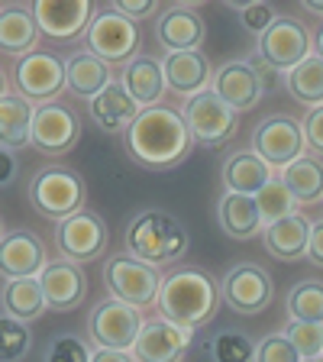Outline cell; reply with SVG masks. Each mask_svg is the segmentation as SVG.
I'll list each match as a JSON object with an SVG mask.
<instances>
[{"label": "cell", "instance_id": "cell-46", "mask_svg": "<svg viewBox=\"0 0 323 362\" xmlns=\"http://www.w3.org/2000/svg\"><path fill=\"white\" fill-rule=\"evenodd\" d=\"M90 362H136L133 353H120V349H94Z\"/></svg>", "mask_w": 323, "mask_h": 362}, {"label": "cell", "instance_id": "cell-35", "mask_svg": "<svg viewBox=\"0 0 323 362\" xmlns=\"http://www.w3.org/2000/svg\"><path fill=\"white\" fill-rule=\"evenodd\" d=\"M256 201H259V211H262V220L265 223H275V220H281V217H288V214H294V197H291V191L285 188V181L275 175V178L265 185L262 191L256 194Z\"/></svg>", "mask_w": 323, "mask_h": 362}, {"label": "cell", "instance_id": "cell-8", "mask_svg": "<svg viewBox=\"0 0 323 362\" xmlns=\"http://www.w3.org/2000/svg\"><path fill=\"white\" fill-rule=\"evenodd\" d=\"M162 272L152 265L139 262L133 256H110L104 262V285L110 298L127 301L133 308H152L158 304V291H162Z\"/></svg>", "mask_w": 323, "mask_h": 362}, {"label": "cell", "instance_id": "cell-30", "mask_svg": "<svg viewBox=\"0 0 323 362\" xmlns=\"http://www.w3.org/2000/svg\"><path fill=\"white\" fill-rule=\"evenodd\" d=\"M278 178L285 181V188L298 204H317L323 201V158L307 152L288 168H281Z\"/></svg>", "mask_w": 323, "mask_h": 362}, {"label": "cell", "instance_id": "cell-44", "mask_svg": "<svg viewBox=\"0 0 323 362\" xmlns=\"http://www.w3.org/2000/svg\"><path fill=\"white\" fill-rule=\"evenodd\" d=\"M0 165H4V172H0V185H4V188H10V185H13V178H16V172H20L16 152L0 149Z\"/></svg>", "mask_w": 323, "mask_h": 362}, {"label": "cell", "instance_id": "cell-14", "mask_svg": "<svg viewBox=\"0 0 323 362\" xmlns=\"http://www.w3.org/2000/svg\"><path fill=\"white\" fill-rule=\"evenodd\" d=\"M259 55L278 71H294L298 65L314 55V39H310L307 26L294 16H278L269 30L259 36Z\"/></svg>", "mask_w": 323, "mask_h": 362}, {"label": "cell", "instance_id": "cell-4", "mask_svg": "<svg viewBox=\"0 0 323 362\" xmlns=\"http://www.w3.org/2000/svg\"><path fill=\"white\" fill-rule=\"evenodd\" d=\"M26 197H30L33 211H36L39 217L61 223V220L84 211V204H88V185H84V178L75 168L61 165V162H49V165H42L30 178Z\"/></svg>", "mask_w": 323, "mask_h": 362}, {"label": "cell", "instance_id": "cell-9", "mask_svg": "<svg viewBox=\"0 0 323 362\" xmlns=\"http://www.w3.org/2000/svg\"><path fill=\"white\" fill-rule=\"evenodd\" d=\"M13 88L36 107L59 100L61 90H68V68L65 59L55 52L36 49L33 55H23L13 65Z\"/></svg>", "mask_w": 323, "mask_h": 362}, {"label": "cell", "instance_id": "cell-49", "mask_svg": "<svg viewBox=\"0 0 323 362\" xmlns=\"http://www.w3.org/2000/svg\"><path fill=\"white\" fill-rule=\"evenodd\" d=\"M304 362H323V356H314V359H304Z\"/></svg>", "mask_w": 323, "mask_h": 362}, {"label": "cell", "instance_id": "cell-3", "mask_svg": "<svg viewBox=\"0 0 323 362\" xmlns=\"http://www.w3.org/2000/svg\"><path fill=\"white\" fill-rule=\"evenodd\" d=\"M123 243H127V256L162 272L168 265H178L181 259L188 256L191 236L175 214L149 207V211H139L127 223Z\"/></svg>", "mask_w": 323, "mask_h": 362}, {"label": "cell", "instance_id": "cell-24", "mask_svg": "<svg viewBox=\"0 0 323 362\" xmlns=\"http://www.w3.org/2000/svg\"><path fill=\"white\" fill-rule=\"evenodd\" d=\"M165 81L168 90L181 94L188 100L201 90H207L213 84V68L211 59L194 49V52H165Z\"/></svg>", "mask_w": 323, "mask_h": 362}, {"label": "cell", "instance_id": "cell-32", "mask_svg": "<svg viewBox=\"0 0 323 362\" xmlns=\"http://www.w3.org/2000/svg\"><path fill=\"white\" fill-rule=\"evenodd\" d=\"M285 88L298 104L310 107V110H314V107H323V59L320 55H310L304 65L288 71Z\"/></svg>", "mask_w": 323, "mask_h": 362}, {"label": "cell", "instance_id": "cell-22", "mask_svg": "<svg viewBox=\"0 0 323 362\" xmlns=\"http://www.w3.org/2000/svg\"><path fill=\"white\" fill-rule=\"evenodd\" d=\"M33 120H36V104L23 98L16 88H4L0 94V146L7 152L33 146Z\"/></svg>", "mask_w": 323, "mask_h": 362}, {"label": "cell", "instance_id": "cell-20", "mask_svg": "<svg viewBox=\"0 0 323 362\" xmlns=\"http://www.w3.org/2000/svg\"><path fill=\"white\" fill-rule=\"evenodd\" d=\"M211 88L217 90L236 113H246V110H252V107H259V100H262V94H265L262 78L256 75V68L249 65L246 59H233V62H226V65H220Z\"/></svg>", "mask_w": 323, "mask_h": 362}, {"label": "cell", "instance_id": "cell-43", "mask_svg": "<svg viewBox=\"0 0 323 362\" xmlns=\"http://www.w3.org/2000/svg\"><path fill=\"white\" fill-rule=\"evenodd\" d=\"M307 262L323 269V220L310 226V246H307Z\"/></svg>", "mask_w": 323, "mask_h": 362}, {"label": "cell", "instance_id": "cell-27", "mask_svg": "<svg viewBox=\"0 0 323 362\" xmlns=\"http://www.w3.org/2000/svg\"><path fill=\"white\" fill-rule=\"evenodd\" d=\"M39 30L33 7H20V4H4L0 7V49L13 59L33 55L39 49Z\"/></svg>", "mask_w": 323, "mask_h": 362}, {"label": "cell", "instance_id": "cell-7", "mask_svg": "<svg viewBox=\"0 0 323 362\" xmlns=\"http://www.w3.org/2000/svg\"><path fill=\"white\" fill-rule=\"evenodd\" d=\"M262 162H269L275 172L288 168L301 156H307V136H304V123H298L288 113H271L265 120L256 123L252 129V146Z\"/></svg>", "mask_w": 323, "mask_h": 362}, {"label": "cell", "instance_id": "cell-10", "mask_svg": "<svg viewBox=\"0 0 323 362\" xmlns=\"http://www.w3.org/2000/svg\"><path fill=\"white\" fill-rule=\"evenodd\" d=\"M139 42H143L139 23L127 20V16L117 13L113 7L98 10V16L90 23V33H88V52L104 59L110 68H117V65L127 68L139 55Z\"/></svg>", "mask_w": 323, "mask_h": 362}, {"label": "cell", "instance_id": "cell-21", "mask_svg": "<svg viewBox=\"0 0 323 362\" xmlns=\"http://www.w3.org/2000/svg\"><path fill=\"white\" fill-rule=\"evenodd\" d=\"M310 220L304 214H288V217L275 220V223H265L262 230V246L271 259L278 262H298V259H307V246H310Z\"/></svg>", "mask_w": 323, "mask_h": 362}, {"label": "cell", "instance_id": "cell-36", "mask_svg": "<svg viewBox=\"0 0 323 362\" xmlns=\"http://www.w3.org/2000/svg\"><path fill=\"white\" fill-rule=\"evenodd\" d=\"M90 359H94V349L75 333H55L45 343V356H42V362H90Z\"/></svg>", "mask_w": 323, "mask_h": 362}, {"label": "cell", "instance_id": "cell-37", "mask_svg": "<svg viewBox=\"0 0 323 362\" xmlns=\"http://www.w3.org/2000/svg\"><path fill=\"white\" fill-rule=\"evenodd\" d=\"M0 333H4L0 362H20L23 356L30 353V346H33L30 324H23V320H13V317L4 314V320H0Z\"/></svg>", "mask_w": 323, "mask_h": 362}, {"label": "cell", "instance_id": "cell-47", "mask_svg": "<svg viewBox=\"0 0 323 362\" xmlns=\"http://www.w3.org/2000/svg\"><path fill=\"white\" fill-rule=\"evenodd\" d=\"M304 10H310V13L323 16V0H304Z\"/></svg>", "mask_w": 323, "mask_h": 362}, {"label": "cell", "instance_id": "cell-17", "mask_svg": "<svg viewBox=\"0 0 323 362\" xmlns=\"http://www.w3.org/2000/svg\"><path fill=\"white\" fill-rule=\"evenodd\" d=\"M52 262L45 252L42 240L30 230H7L0 240V272L4 281L13 279H39L45 265Z\"/></svg>", "mask_w": 323, "mask_h": 362}, {"label": "cell", "instance_id": "cell-41", "mask_svg": "<svg viewBox=\"0 0 323 362\" xmlns=\"http://www.w3.org/2000/svg\"><path fill=\"white\" fill-rule=\"evenodd\" d=\"M110 7L117 10V13H123L127 20H133V23L158 20V16L165 13V7H162L158 0H113Z\"/></svg>", "mask_w": 323, "mask_h": 362}, {"label": "cell", "instance_id": "cell-13", "mask_svg": "<svg viewBox=\"0 0 323 362\" xmlns=\"http://www.w3.org/2000/svg\"><path fill=\"white\" fill-rule=\"evenodd\" d=\"M33 13H36L42 36H49L52 42L71 45L88 39L98 7H94V0H36Z\"/></svg>", "mask_w": 323, "mask_h": 362}, {"label": "cell", "instance_id": "cell-38", "mask_svg": "<svg viewBox=\"0 0 323 362\" xmlns=\"http://www.w3.org/2000/svg\"><path fill=\"white\" fill-rule=\"evenodd\" d=\"M281 333L291 339L294 349H298L304 359L323 356V327L320 324H301V320H288V327Z\"/></svg>", "mask_w": 323, "mask_h": 362}, {"label": "cell", "instance_id": "cell-15", "mask_svg": "<svg viewBox=\"0 0 323 362\" xmlns=\"http://www.w3.org/2000/svg\"><path fill=\"white\" fill-rule=\"evenodd\" d=\"M81 139V117L75 107L52 100V104L36 107L33 120V149L39 156H65Z\"/></svg>", "mask_w": 323, "mask_h": 362}, {"label": "cell", "instance_id": "cell-23", "mask_svg": "<svg viewBox=\"0 0 323 362\" xmlns=\"http://www.w3.org/2000/svg\"><path fill=\"white\" fill-rule=\"evenodd\" d=\"M88 110H90V120H94V127H98V129L123 136L136 123V117L143 113V107L136 104L133 94H129V90L123 88V81L117 78V81H113L104 94H98V98L90 100Z\"/></svg>", "mask_w": 323, "mask_h": 362}, {"label": "cell", "instance_id": "cell-18", "mask_svg": "<svg viewBox=\"0 0 323 362\" xmlns=\"http://www.w3.org/2000/svg\"><path fill=\"white\" fill-rule=\"evenodd\" d=\"M155 39L165 52H194L207 39V23L197 13V7L175 4L155 20Z\"/></svg>", "mask_w": 323, "mask_h": 362}, {"label": "cell", "instance_id": "cell-31", "mask_svg": "<svg viewBox=\"0 0 323 362\" xmlns=\"http://www.w3.org/2000/svg\"><path fill=\"white\" fill-rule=\"evenodd\" d=\"M49 310L45 304V291L39 279H13L4 281V314L23 320V324H33Z\"/></svg>", "mask_w": 323, "mask_h": 362}, {"label": "cell", "instance_id": "cell-48", "mask_svg": "<svg viewBox=\"0 0 323 362\" xmlns=\"http://www.w3.org/2000/svg\"><path fill=\"white\" fill-rule=\"evenodd\" d=\"M314 55H320L323 59V26L317 30V36H314Z\"/></svg>", "mask_w": 323, "mask_h": 362}, {"label": "cell", "instance_id": "cell-26", "mask_svg": "<svg viewBox=\"0 0 323 362\" xmlns=\"http://www.w3.org/2000/svg\"><path fill=\"white\" fill-rule=\"evenodd\" d=\"M217 223L230 240H256L262 236L265 220L259 211V201L249 194H236V191H223L217 204Z\"/></svg>", "mask_w": 323, "mask_h": 362}, {"label": "cell", "instance_id": "cell-45", "mask_svg": "<svg viewBox=\"0 0 323 362\" xmlns=\"http://www.w3.org/2000/svg\"><path fill=\"white\" fill-rule=\"evenodd\" d=\"M249 65L256 68V75L262 78V84H265V88H271V84H275V78H278V68H271L269 62L262 59V55H256V59H249Z\"/></svg>", "mask_w": 323, "mask_h": 362}, {"label": "cell", "instance_id": "cell-6", "mask_svg": "<svg viewBox=\"0 0 323 362\" xmlns=\"http://www.w3.org/2000/svg\"><path fill=\"white\" fill-rule=\"evenodd\" d=\"M143 327H146L143 310L127 304V301H117V298L98 301L94 310L88 314V339L94 343V349L133 353Z\"/></svg>", "mask_w": 323, "mask_h": 362}, {"label": "cell", "instance_id": "cell-42", "mask_svg": "<svg viewBox=\"0 0 323 362\" xmlns=\"http://www.w3.org/2000/svg\"><path fill=\"white\" fill-rule=\"evenodd\" d=\"M304 136H307V149L323 158V107H314L304 117Z\"/></svg>", "mask_w": 323, "mask_h": 362}, {"label": "cell", "instance_id": "cell-1", "mask_svg": "<svg viewBox=\"0 0 323 362\" xmlns=\"http://www.w3.org/2000/svg\"><path fill=\"white\" fill-rule=\"evenodd\" d=\"M194 136H191L184 113L175 107H146L136 123L123 133V149L146 172H168L178 168L191 156Z\"/></svg>", "mask_w": 323, "mask_h": 362}, {"label": "cell", "instance_id": "cell-40", "mask_svg": "<svg viewBox=\"0 0 323 362\" xmlns=\"http://www.w3.org/2000/svg\"><path fill=\"white\" fill-rule=\"evenodd\" d=\"M256 362H304V356L285 333H269L256 343Z\"/></svg>", "mask_w": 323, "mask_h": 362}, {"label": "cell", "instance_id": "cell-16", "mask_svg": "<svg viewBox=\"0 0 323 362\" xmlns=\"http://www.w3.org/2000/svg\"><path fill=\"white\" fill-rule=\"evenodd\" d=\"M39 281H42V291H45V304L55 314H71V310H78L88 301V275L71 259H61V256L52 259L45 265L42 275H39Z\"/></svg>", "mask_w": 323, "mask_h": 362}, {"label": "cell", "instance_id": "cell-33", "mask_svg": "<svg viewBox=\"0 0 323 362\" xmlns=\"http://www.w3.org/2000/svg\"><path fill=\"white\" fill-rule=\"evenodd\" d=\"M285 308H288V317H291V320L323 327V281L304 279V281H298V285H291Z\"/></svg>", "mask_w": 323, "mask_h": 362}, {"label": "cell", "instance_id": "cell-2", "mask_svg": "<svg viewBox=\"0 0 323 362\" xmlns=\"http://www.w3.org/2000/svg\"><path fill=\"white\" fill-rule=\"evenodd\" d=\"M220 301H223V291H220V281L211 272L197 269V265H181L162 279L158 314L178 324L181 330L194 333L217 317Z\"/></svg>", "mask_w": 323, "mask_h": 362}, {"label": "cell", "instance_id": "cell-5", "mask_svg": "<svg viewBox=\"0 0 323 362\" xmlns=\"http://www.w3.org/2000/svg\"><path fill=\"white\" fill-rule=\"evenodd\" d=\"M181 113H184V123H188L194 143L204 146V149H220L240 129V113L226 104L213 88L188 98L184 107H181Z\"/></svg>", "mask_w": 323, "mask_h": 362}, {"label": "cell", "instance_id": "cell-39", "mask_svg": "<svg viewBox=\"0 0 323 362\" xmlns=\"http://www.w3.org/2000/svg\"><path fill=\"white\" fill-rule=\"evenodd\" d=\"M230 7L240 10L242 26H246V30L252 33V36H262V33L269 30L271 23L278 20L275 7H271V4H265V0H249V4H240V0H230Z\"/></svg>", "mask_w": 323, "mask_h": 362}, {"label": "cell", "instance_id": "cell-34", "mask_svg": "<svg viewBox=\"0 0 323 362\" xmlns=\"http://www.w3.org/2000/svg\"><path fill=\"white\" fill-rule=\"evenodd\" d=\"M207 349L211 362H256V343L240 330H220Z\"/></svg>", "mask_w": 323, "mask_h": 362}, {"label": "cell", "instance_id": "cell-11", "mask_svg": "<svg viewBox=\"0 0 323 362\" xmlns=\"http://www.w3.org/2000/svg\"><path fill=\"white\" fill-rule=\"evenodd\" d=\"M220 291H223L226 308L242 317H256V314H262V310H269L271 298H275L271 275L259 262L230 265L226 275L220 279Z\"/></svg>", "mask_w": 323, "mask_h": 362}, {"label": "cell", "instance_id": "cell-29", "mask_svg": "<svg viewBox=\"0 0 323 362\" xmlns=\"http://www.w3.org/2000/svg\"><path fill=\"white\" fill-rule=\"evenodd\" d=\"M271 178H275V168L262 162L252 149H240L233 156H226L223 162V185L226 191H236V194L256 197Z\"/></svg>", "mask_w": 323, "mask_h": 362}, {"label": "cell", "instance_id": "cell-28", "mask_svg": "<svg viewBox=\"0 0 323 362\" xmlns=\"http://www.w3.org/2000/svg\"><path fill=\"white\" fill-rule=\"evenodd\" d=\"M65 68H68V90L75 94L78 100H94L98 94H104L117 75L113 68L107 65L104 59H98L94 52H75L65 59Z\"/></svg>", "mask_w": 323, "mask_h": 362}, {"label": "cell", "instance_id": "cell-12", "mask_svg": "<svg viewBox=\"0 0 323 362\" xmlns=\"http://www.w3.org/2000/svg\"><path fill=\"white\" fill-rule=\"evenodd\" d=\"M55 246H59L61 259H71L78 265H88L94 259L107 256L110 246V230H107L104 217L84 207L81 214L55 223Z\"/></svg>", "mask_w": 323, "mask_h": 362}, {"label": "cell", "instance_id": "cell-25", "mask_svg": "<svg viewBox=\"0 0 323 362\" xmlns=\"http://www.w3.org/2000/svg\"><path fill=\"white\" fill-rule=\"evenodd\" d=\"M123 88L133 94V100L139 107H158L162 104V98H165V62L155 59V55H146L139 52L133 62H129L127 68H123V75H120Z\"/></svg>", "mask_w": 323, "mask_h": 362}, {"label": "cell", "instance_id": "cell-19", "mask_svg": "<svg viewBox=\"0 0 323 362\" xmlns=\"http://www.w3.org/2000/svg\"><path fill=\"white\" fill-rule=\"evenodd\" d=\"M188 349L191 330H181L165 317H155V320H146L143 333L133 346V356L136 362H181Z\"/></svg>", "mask_w": 323, "mask_h": 362}]
</instances>
